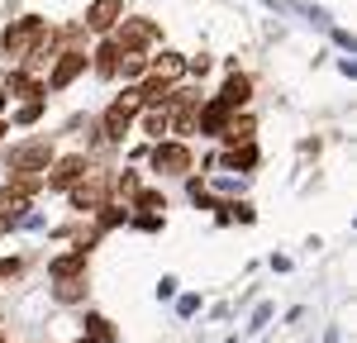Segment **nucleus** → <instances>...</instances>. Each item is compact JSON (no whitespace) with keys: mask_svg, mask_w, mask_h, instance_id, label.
Here are the masks:
<instances>
[{"mask_svg":"<svg viewBox=\"0 0 357 343\" xmlns=\"http://www.w3.org/2000/svg\"><path fill=\"white\" fill-rule=\"evenodd\" d=\"M53 277H86V253L77 248V253L57 257V262H53Z\"/></svg>","mask_w":357,"mask_h":343,"instance_id":"16","label":"nucleus"},{"mask_svg":"<svg viewBox=\"0 0 357 343\" xmlns=\"http://www.w3.org/2000/svg\"><path fill=\"white\" fill-rule=\"evenodd\" d=\"M38 38H43V20H33V15L20 20V24H10V33H5V62L10 67H24Z\"/></svg>","mask_w":357,"mask_h":343,"instance_id":"1","label":"nucleus"},{"mask_svg":"<svg viewBox=\"0 0 357 343\" xmlns=\"http://www.w3.org/2000/svg\"><path fill=\"white\" fill-rule=\"evenodd\" d=\"M86 296V277H57V300H82Z\"/></svg>","mask_w":357,"mask_h":343,"instance_id":"21","label":"nucleus"},{"mask_svg":"<svg viewBox=\"0 0 357 343\" xmlns=\"http://www.w3.org/2000/svg\"><path fill=\"white\" fill-rule=\"evenodd\" d=\"M181 72H186V62H181L176 53H162L158 62H153V77H162V82H176Z\"/></svg>","mask_w":357,"mask_h":343,"instance_id":"17","label":"nucleus"},{"mask_svg":"<svg viewBox=\"0 0 357 343\" xmlns=\"http://www.w3.org/2000/svg\"><path fill=\"white\" fill-rule=\"evenodd\" d=\"M0 234H5V220H0Z\"/></svg>","mask_w":357,"mask_h":343,"instance_id":"29","label":"nucleus"},{"mask_svg":"<svg viewBox=\"0 0 357 343\" xmlns=\"http://www.w3.org/2000/svg\"><path fill=\"white\" fill-rule=\"evenodd\" d=\"M110 191H114V196H129V200H134L138 191H143V186H138V176H134V172H119V176H110Z\"/></svg>","mask_w":357,"mask_h":343,"instance_id":"22","label":"nucleus"},{"mask_svg":"<svg viewBox=\"0 0 357 343\" xmlns=\"http://www.w3.org/2000/svg\"><path fill=\"white\" fill-rule=\"evenodd\" d=\"M129 124H134V110H124V105L114 100L110 110H105V119H100V134H105L110 143H119V139H124V129H129Z\"/></svg>","mask_w":357,"mask_h":343,"instance_id":"9","label":"nucleus"},{"mask_svg":"<svg viewBox=\"0 0 357 343\" xmlns=\"http://www.w3.org/2000/svg\"><path fill=\"white\" fill-rule=\"evenodd\" d=\"M252 129H257V124H252V114H234V119H229V129H224V139H229V143H252Z\"/></svg>","mask_w":357,"mask_h":343,"instance_id":"15","label":"nucleus"},{"mask_svg":"<svg viewBox=\"0 0 357 343\" xmlns=\"http://www.w3.org/2000/svg\"><path fill=\"white\" fill-rule=\"evenodd\" d=\"M153 167L167 172V176L191 172V148H186V143H158V148H153Z\"/></svg>","mask_w":357,"mask_h":343,"instance_id":"6","label":"nucleus"},{"mask_svg":"<svg viewBox=\"0 0 357 343\" xmlns=\"http://www.w3.org/2000/svg\"><path fill=\"white\" fill-rule=\"evenodd\" d=\"M134 205H138V210H148V215H158V210H167L158 191H138V196H134Z\"/></svg>","mask_w":357,"mask_h":343,"instance_id":"24","label":"nucleus"},{"mask_svg":"<svg viewBox=\"0 0 357 343\" xmlns=\"http://www.w3.org/2000/svg\"><path fill=\"white\" fill-rule=\"evenodd\" d=\"M0 139H5V124H0Z\"/></svg>","mask_w":357,"mask_h":343,"instance_id":"28","label":"nucleus"},{"mask_svg":"<svg viewBox=\"0 0 357 343\" xmlns=\"http://www.w3.org/2000/svg\"><path fill=\"white\" fill-rule=\"evenodd\" d=\"M86 172H91V167H86L82 153H67V158H57V162H53V172L43 176V186H53V191H72Z\"/></svg>","mask_w":357,"mask_h":343,"instance_id":"5","label":"nucleus"},{"mask_svg":"<svg viewBox=\"0 0 357 343\" xmlns=\"http://www.w3.org/2000/svg\"><path fill=\"white\" fill-rule=\"evenodd\" d=\"M224 162H229L234 172H238V167H252V162H257V148H252V143H234Z\"/></svg>","mask_w":357,"mask_h":343,"instance_id":"19","label":"nucleus"},{"mask_svg":"<svg viewBox=\"0 0 357 343\" xmlns=\"http://www.w3.org/2000/svg\"><path fill=\"white\" fill-rule=\"evenodd\" d=\"M48 167H53V143L48 139L10 148V172H48Z\"/></svg>","mask_w":357,"mask_h":343,"instance_id":"2","label":"nucleus"},{"mask_svg":"<svg viewBox=\"0 0 357 343\" xmlns=\"http://www.w3.org/2000/svg\"><path fill=\"white\" fill-rule=\"evenodd\" d=\"M229 119H234V110H224L220 100H215V105H200V129H205V134H220V139H224Z\"/></svg>","mask_w":357,"mask_h":343,"instance_id":"11","label":"nucleus"},{"mask_svg":"<svg viewBox=\"0 0 357 343\" xmlns=\"http://www.w3.org/2000/svg\"><path fill=\"white\" fill-rule=\"evenodd\" d=\"M86 72V53H77V48H67V53H57L53 57V86L62 91L67 82H77Z\"/></svg>","mask_w":357,"mask_h":343,"instance_id":"7","label":"nucleus"},{"mask_svg":"<svg viewBox=\"0 0 357 343\" xmlns=\"http://www.w3.org/2000/svg\"><path fill=\"white\" fill-rule=\"evenodd\" d=\"M10 191H15V196H38V191H43V172H15V176H10Z\"/></svg>","mask_w":357,"mask_h":343,"instance_id":"14","label":"nucleus"},{"mask_svg":"<svg viewBox=\"0 0 357 343\" xmlns=\"http://www.w3.org/2000/svg\"><path fill=\"white\" fill-rule=\"evenodd\" d=\"M119 33H114L110 43L114 48H124V53H143L153 38H158V24H148V20H119Z\"/></svg>","mask_w":357,"mask_h":343,"instance_id":"4","label":"nucleus"},{"mask_svg":"<svg viewBox=\"0 0 357 343\" xmlns=\"http://www.w3.org/2000/svg\"><path fill=\"white\" fill-rule=\"evenodd\" d=\"M20 267H24L20 257H0V282H10V277H20Z\"/></svg>","mask_w":357,"mask_h":343,"instance_id":"26","label":"nucleus"},{"mask_svg":"<svg viewBox=\"0 0 357 343\" xmlns=\"http://www.w3.org/2000/svg\"><path fill=\"white\" fill-rule=\"evenodd\" d=\"M124 220V210H114V205H100V229H114Z\"/></svg>","mask_w":357,"mask_h":343,"instance_id":"27","label":"nucleus"},{"mask_svg":"<svg viewBox=\"0 0 357 343\" xmlns=\"http://www.w3.org/2000/svg\"><path fill=\"white\" fill-rule=\"evenodd\" d=\"M248 96H252V82L234 72V77L224 82V91H220V105H224V110H234V114H238V105H248Z\"/></svg>","mask_w":357,"mask_h":343,"instance_id":"10","label":"nucleus"},{"mask_svg":"<svg viewBox=\"0 0 357 343\" xmlns=\"http://www.w3.org/2000/svg\"><path fill=\"white\" fill-rule=\"evenodd\" d=\"M119 72H124V77H143V72H148V57H143V53H124V48H119Z\"/></svg>","mask_w":357,"mask_h":343,"instance_id":"23","label":"nucleus"},{"mask_svg":"<svg viewBox=\"0 0 357 343\" xmlns=\"http://www.w3.org/2000/svg\"><path fill=\"white\" fill-rule=\"evenodd\" d=\"M38 110H43V100H24L15 119H20V124H33V119H38Z\"/></svg>","mask_w":357,"mask_h":343,"instance_id":"25","label":"nucleus"},{"mask_svg":"<svg viewBox=\"0 0 357 343\" xmlns=\"http://www.w3.org/2000/svg\"><path fill=\"white\" fill-rule=\"evenodd\" d=\"M119 20H124V0H96V5L86 10V24L100 29V33H105V29H114Z\"/></svg>","mask_w":357,"mask_h":343,"instance_id":"8","label":"nucleus"},{"mask_svg":"<svg viewBox=\"0 0 357 343\" xmlns=\"http://www.w3.org/2000/svg\"><path fill=\"white\" fill-rule=\"evenodd\" d=\"M143 129H148L153 139L172 134V110H167V105H148V114H143Z\"/></svg>","mask_w":357,"mask_h":343,"instance_id":"13","label":"nucleus"},{"mask_svg":"<svg viewBox=\"0 0 357 343\" xmlns=\"http://www.w3.org/2000/svg\"><path fill=\"white\" fill-rule=\"evenodd\" d=\"M86 334H91L96 343H114V329H110L105 314H86Z\"/></svg>","mask_w":357,"mask_h":343,"instance_id":"20","label":"nucleus"},{"mask_svg":"<svg viewBox=\"0 0 357 343\" xmlns=\"http://www.w3.org/2000/svg\"><path fill=\"white\" fill-rule=\"evenodd\" d=\"M24 210H29V200H24V196H15L10 186H0V220H5V224L24 220Z\"/></svg>","mask_w":357,"mask_h":343,"instance_id":"12","label":"nucleus"},{"mask_svg":"<svg viewBox=\"0 0 357 343\" xmlns=\"http://www.w3.org/2000/svg\"><path fill=\"white\" fill-rule=\"evenodd\" d=\"M105 196H110V176H105V172H86L82 181L72 186V205H77V210H100Z\"/></svg>","mask_w":357,"mask_h":343,"instance_id":"3","label":"nucleus"},{"mask_svg":"<svg viewBox=\"0 0 357 343\" xmlns=\"http://www.w3.org/2000/svg\"><path fill=\"white\" fill-rule=\"evenodd\" d=\"M96 72H100V77H114V72H119V48H114V43H100V48H96Z\"/></svg>","mask_w":357,"mask_h":343,"instance_id":"18","label":"nucleus"}]
</instances>
